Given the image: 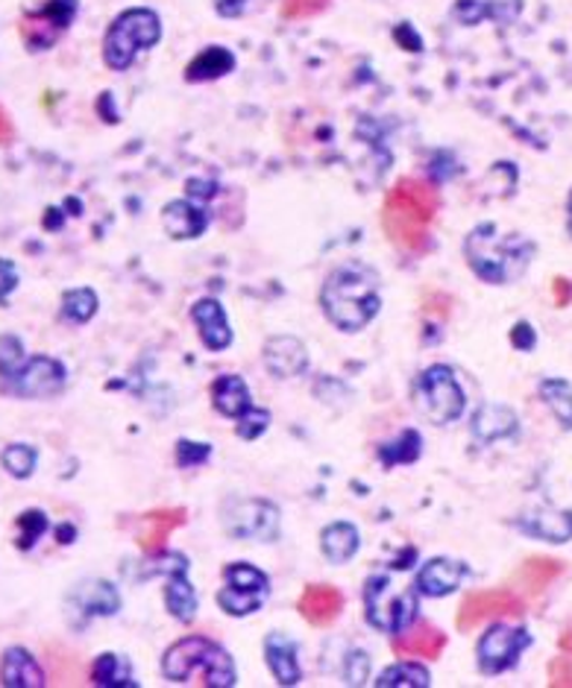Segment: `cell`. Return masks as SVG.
Returning a JSON list of instances; mask_svg holds the SVG:
<instances>
[{
    "label": "cell",
    "instance_id": "cell-1",
    "mask_svg": "<svg viewBox=\"0 0 572 688\" xmlns=\"http://www.w3.org/2000/svg\"><path fill=\"white\" fill-rule=\"evenodd\" d=\"M440 209V193L432 183L406 176L385 197L382 226L394 247L406 252H423L428 247V229Z\"/></svg>",
    "mask_w": 572,
    "mask_h": 688
},
{
    "label": "cell",
    "instance_id": "cell-2",
    "mask_svg": "<svg viewBox=\"0 0 572 688\" xmlns=\"http://www.w3.org/2000/svg\"><path fill=\"white\" fill-rule=\"evenodd\" d=\"M323 314L340 332H361L378 314V276L368 264H344L332 270L321 290Z\"/></svg>",
    "mask_w": 572,
    "mask_h": 688
},
{
    "label": "cell",
    "instance_id": "cell-3",
    "mask_svg": "<svg viewBox=\"0 0 572 688\" xmlns=\"http://www.w3.org/2000/svg\"><path fill=\"white\" fill-rule=\"evenodd\" d=\"M467 264L487 285H508L532 264L534 243L523 235H499L496 223H478L464 243Z\"/></svg>",
    "mask_w": 572,
    "mask_h": 688
},
{
    "label": "cell",
    "instance_id": "cell-4",
    "mask_svg": "<svg viewBox=\"0 0 572 688\" xmlns=\"http://www.w3.org/2000/svg\"><path fill=\"white\" fill-rule=\"evenodd\" d=\"M197 671H203V686L209 688H233L238 683L229 653L206 636H185L165 650L162 674L171 683H195Z\"/></svg>",
    "mask_w": 572,
    "mask_h": 688
},
{
    "label": "cell",
    "instance_id": "cell-5",
    "mask_svg": "<svg viewBox=\"0 0 572 688\" xmlns=\"http://www.w3.org/2000/svg\"><path fill=\"white\" fill-rule=\"evenodd\" d=\"M162 39V18L153 10L136 7L124 10L103 36V62L109 71H126L141 50H150Z\"/></svg>",
    "mask_w": 572,
    "mask_h": 688
},
{
    "label": "cell",
    "instance_id": "cell-6",
    "mask_svg": "<svg viewBox=\"0 0 572 688\" xmlns=\"http://www.w3.org/2000/svg\"><path fill=\"white\" fill-rule=\"evenodd\" d=\"M418 595L411 586L394 584L388 574H373L364 584V618L382 633L406 630L408 624L418 622Z\"/></svg>",
    "mask_w": 572,
    "mask_h": 688
},
{
    "label": "cell",
    "instance_id": "cell-7",
    "mask_svg": "<svg viewBox=\"0 0 572 688\" xmlns=\"http://www.w3.org/2000/svg\"><path fill=\"white\" fill-rule=\"evenodd\" d=\"M224 530L244 542H276L279 506L264 498H229L221 510Z\"/></svg>",
    "mask_w": 572,
    "mask_h": 688
},
{
    "label": "cell",
    "instance_id": "cell-8",
    "mask_svg": "<svg viewBox=\"0 0 572 688\" xmlns=\"http://www.w3.org/2000/svg\"><path fill=\"white\" fill-rule=\"evenodd\" d=\"M420 411L426 413L428 422L435 425H449V422L461 420L467 408L464 390L458 384L456 373L447 364H432L423 370L418 384Z\"/></svg>",
    "mask_w": 572,
    "mask_h": 688
},
{
    "label": "cell",
    "instance_id": "cell-9",
    "mask_svg": "<svg viewBox=\"0 0 572 688\" xmlns=\"http://www.w3.org/2000/svg\"><path fill=\"white\" fill-rule=\"evenodd\" d=\"M224 580L226 586L217 592V606L235 618L262 610L268 595H271L268 574L250 563H229L224 568Z\"/></svg>",
    "mask_w": 572,
    "mask_h": 688
},
{
    "label": "cell",
    "instance_id": "cell-10",
    "mask_svg": "<svg viewBox=\"0 0 572 688\" xmlns=\"http://www.w3.org/2000/svg\"><path fill=\"white\" fill-rule=\"evenodd\" d=\"M532 645V633L525 627H508V624H490L482 639L475 645V660H478V671L494 677L502 671L514 668L523 650Z\"/></svg>",
    "mask_w": 572,
    "mask_h": 688
},
{
    "label": "cell",
    "instance_id": "cell-11",
    "mask_svg": "<svg viewBox=\"0 0 572 688\" xmlns=\"http://www.w3.org/2000/svg\"><path fill=\"white\" fill-rule=\"evenodd\" d=\"M77 0H45V7L27 12L21 18V39L27 50L39 53L57 45L77 18Z\"/></svg>",
    "mask_w": 572,
    "mask_h": 688
},
{
    "label": "cell",
    "instance_id": "cell-12",
    "mask_svg": "<svg viewBox=\"0 0 572 688\" xmlns=\"http://www.w3.org/2000/svg\"><path fill=\"white\" fill-rule=\"evenodd\" d=\"M65 381H69V373H65L62 361L48 358V354H33L10 381H3V387L21 399H50V396L62 392Z\"/></svg>",
    "mask_w": 572,
    "mask_h": 688
},
{
    "label": "cell",
    "instance_id": "cell-13",
    "mask_svg": "<svg viewBox=\"0 0 572 688\" xmlns=\"http://www.w3.org/2000/svg\"><path fill=\"white\" fill-rule=\"evenodd\" d=\"M188 556L183 554H165L156 563V572L167 577L165 586V606L174 615L176 622L191 624L197 618V592L191 580H188Z\"/></svg>",
    "mask_w": 572,
    "mask_h": 688
},
{
    "label": "cell",
    "instance_id": "cell-14",
    "mask_svg": "<svg viewBox=\"0 0 572 688\" xmlns=\"http://www.w3.org/2000/svg\"><path fill=\"white\" fill-rule=\"evenodd\" d=\"M523 601L508 589H490V592H473L467 595V601L458 610V627L461 630H473L478 624L496 622L505 615H520Z\"/></svg>",
    "mask_w": 572,
    "mask_h": 688
},
{
    "label": "cell",
    "instance_id": "cell-15",
    "mask_svg": "<svg viewBox=\"0 0 572 688\" xmlns=\"http://www.w3.org/2000/svg\"><path fill=\"white\" fill-rule=\"evenodd\" d=\"M264 366L273 378H297L309 370V349L291 335L271 337L264 343Z\"/></svg>",
    "mask_w": 572,
    "mask_h": 688
},
{
    "label": "cell",
    "instance_id": "cell-16",
    "mask_svg": "<svg viewBox=\"0 0 572 688\" xmlns=\"http://www.w3.org/2000/svg\"><path fill=\"white\" fill-rule=\"evenodd\" d=\"M191 320H195L197 332H200V340L209 352H224L233 346V328H229V320H226L224 305L212 297H203L200 302H195L191 308Z\"/></svg>",
    "mask_w": 572,
    "mask_h": 688
},
{
    "label": "cell",
    "instance_id": "cell-17",
    "mask_svg": "<svg viewBox=\"0 0 572 688\" xmlns=\"http://www.w3.org/2000/svg\"><path fill=\"white\" fill-rule=\"evenodd\" d=\"M467 574H470V568L464 563L449 560V556H435L420 568L414 589L426 598H444V595L456 592Z\"/></svg>",
    "mask_w": 572,
    "mask_h": 688
},
{
    "label": "cell",
    "instance_id": "cell-18",
    "mask_svg": "<svg viewBox=\"0 0 572 688\" xmlns=\"http://www.w3.org/2000/svg\"><path fill=\"white\" fill-rule=\"evenodd\" d=\"M162 223L174 240L200 238L209 226V211H206V202L185 197V200L167 202L162 209Z\"/></svg>",
    "mask_w": 572,
    "mask_h": 688
},
{
    "label": "cell",
    "instance_id": "cell-19",
    "mask_svg": "<svg viewBox=\"0 0 572 688\" xmlns=\"http://www.w3.org/2000/svg\"><path fill=\"white\" fill-rule=\"evenodd\" d=\"M517 527L523 534L534 536V539H544V542H570L572 539V513L570 510H552V506H540V510H532L525 516L517 518Z\"/></svg>",
    "mask_w": 572,
    "mask_h": 688
},
{
    "label": "cell",
    "instance_id": "cell-20",
    "mask_svg": "<svg viewBox=\"0 0 572 688\" xmlns=\"http://www.w3.org/2000/svg\"><path fill=\"white\" fill-rule=\"evenodd\" d=\"M520 434V416L505 404H482L473 416V437L478 442L514 440Z\"/></svg>",
    "mask_w": 572,
    "mask_h": 688
},
{
    "label": "cell",
    "instance_id": "cell-21",
    "mask_svg": "<svg viewBox=\"0 0 572 688\" xmlns=\"http://www.w3.org/2000/svg\"><path fill=\"white\" fill-rule=\"evenodd\" d=\"M0 683L7 688H41L48 679L39 660L27 648L15 645V648H7L0 660Z\"/></svg>",
    "mask_w": 572,
    "mask_h": 688
},
{
    "label": "cell",
    "instance_id": "cell-22",
    "mask_svg": "<svg viewBox=\"0 0 572 688\" xmlns=\"http://www.w3.org/2000/svg\"><path fill=\"white\" fill-rule=\"evenodd\" d=\"M264 662L276 677L279 686H297L302 677L300 660H297V645L285 633H268L264 639Z\"/></svg>",
    "mask_w": 572,
    "mask_h": 688
},
{
    "label": "cell",
    "instance_id": "cell-23",
    "mask_svg": "<svg viewBox=\"0 0 572 688\" xmlns=\"http://www.w3.org/2000/svg\"><path fill=\"white\" fill-rule=\"evenodd\" d=\"M71 603L77 606L83 618H103L121 610V595L109 580H86L74 589Z\"/></svg>",
    "mask_w": 572,
    "mask_h": 688
},
{
    "label": "cell",
    "instance_id": "cell-24",
    "mask_svg": "<svg viewBox=\"0 0 572 688\" xmlns=\"http://www.w3.org/2000/svg\"><path fill=\"white\" fill-rule=\"evenodd\" d=\"M447 648V633H440L432 624H408L406 630L397 633L394 639V650L399 656H426V660H437Z\"/></svg>",
    "mask_w": 572,
    "mask_h": 688
},
{
    "label": "cell",
    "instance_id": "cell-25",
    "mask_svg": "<svg viewBox=\"0 0 572 688\" xmlns=\"http://www.w3.org/2000/svg\"><path fill=\"white\" fill-rule=\"evenodd\" d=\"M340 610H344V595L335 586H306V592L300 598V612L306 622H311L314 627H326L338 618Z\"/></svg>",
    "mask_w": 572,
    "mask_h": 688
},
{
    "label": "cell",
    "instance_id": "cell-26",
    "mask_svg": "<svg viewBox=\"0 0 572 688\" xmlns=\"http://www.w3.org/2000/svg\"><path fill=\"white\" fill-rule=\"evenodd\" d=\"M185 513L183 506H171V510H153L141 518V534H138V546L145 548L147 554H159L165 548V539L174 534L176 527L185 525Z\"/></svg>",
    "mask_w": 572,
    "mask_h": 688
},
{
    "label": "cell",
    "instance_id": "cell-27",
    "mask_svg": "<svg viewBox=\"0 0 572 688\" xmlns=\"http://www.w3.org/2000/svg\"><path fill=\"white\" fill-rule=\"evenodd\" d=\"M361 536L359 527L349 525V522H332L321 530V551L323 556L335 565L349 563L352 556L359 554Z\"/></svg>",
    "mask_w": 572,
    "mask_h": 688
},
{
    "label": "cell",
    "instance_id": "cell-28",
    "mask_svg": "<svg viewBox=\"0 0 572 688\" xmlns=\"http://www.w3.org/2000/svg\"><path fill=\"white\" fill-rule=\"evenodd\" d=\"M212 404L214 411L229 420H238L244 411H250L252 399L241 375H221L212 384Z\"/></svg>",
    "mask_w": 572,
    "mask_h": 688
},
{
    "label": "cell",
    "instance_id": "cell-29",
    "mask_svg": "<svg viewBox=\"0 0 572 688\" xmlns=\"http://www.w3.org/2000/svg\"><path fill=\"white\" fill-rule=\"evenodd\" d=\"M229 71H235V53L233 50L221 48H206L203 53H197L188 67H185V83H209V79L226 77Z\"/></svg>",
    "mask_w": 572,
    "mask_h": 688
},
{
    "label": "cell",
    "instance_id": "cell-30",
    "mask_svg": "<svg viewBox=\"0 0 572 688\" xmlns=\"http://www.w3.org/2000/svg\"><path fill=\"white\" fill-rule=\"evenodd\" d=\"M91 683L100 688H138L133 668L121 653H100L91 665Z\"/></svg>",
    "mask_w": 572,
    "mask_h": 688
},
{
    "label": "cell",
    "instance_id": "cell-31",
    "mask_svg": "<svg viewBox=\"0 0 572 688\" xmlns=\"http://www.w3.org/2000/svg\"><path fill=\"white\" fill-rule=\"evenodd\" d=\"M540 399L555 413V420L561 422V428L572 430V384L563 378H544Z\"/></svg>",
    "mask_w": 572,
    "mask_h": 688
},
{
    "label": "cell",
    "instance_id": "cell-32",
    "mask_svg": "<svg viewBox=\"0 0 572 688\" xmlns=\"http://www.w3.org/2000/svg\"><path fill=\"white\" fill-rule=\"evenodd\" d=\"M420 451H423V437H420L418 430L408 428L399 434L394 442H385L382 449H378V460H382V466L390 468V466H406V463H414L420 458Z\"/></svg>",
    "mask_w": 572,
    "mask_h": 688
},
{
    "label": "cell",
    "instance_id": "cell-33",
    "mask_svg": "<svg viewBox=\"0 0 572 688\" xmlns=\"http://www.w3.org/2000/svg\"><path fill=\"white\" fill-rule=\"evenodd\" d=\"M100 299L91 287H71L62 293V316L74 325H86L91 316L98 314Z\"/></svg>",
    "mask_w": 572,
    "mask_h": 688
},
{
    "label": "cell",
    "instance_id": "cell-34",
    "mask_svg": "<svg viewBox=\"0 0 572 688\" xmlns=\"http://www.w3.org/2000/svg\"><path fill=\"white\" fill-rule=\"evenodd\" d=\"M378 688H426L428 671L420 662H397L378 674Z\"/></svg>",
    "mask_w": 572,
    "mask_h": 688
},
{
    "label": "cell",
    "instance_id": "cell-35",
    "mask_svg": "<svg viewBox=\"0 0 572 688\" xmlns=\"http://www.w3.org/2000/svg\"><path fill=\"white\" fill-rule=\"evenodd\" d=\"M0 463L3 468L10 472L15 480H27L33 478V472H36V463H39V451L27 446V442H12L3 449L0 454Z\"/></svg>",
    "mask_w": 572,
    "mask_h": 688
},
{
    "label": "cell",
    "instance_id": "cell-36",
    "mask_svg": "<svg viewBox=\"0 0 572 688\" xmlns=\"http://www.w3.org/2000/svg\"><path fill=\"white\" fill-rule=\"evenodd\" d=\"M15 525H18V539H15V546H18V551H29V548L39 542L41 536L48 534L50 522L41 510H24Z\"/></svg>",
    "mask_w": 572,
    "mask_h": 688
},
{
    "label": "cell",
    "instance_id": "cell-37",
    "mask_svg": "<svg viewBox=\"0 0 572 688\" xmlns=\"http://www.w3.org/2000/svg\"><path fill=\"white\" fill-rule=\"evenodd\" d=\"M561 574V563L558 560H529L523 565V572L517 574L532 592H540L544 586H549V580H555Z\"/></svg>",
    "mask_w": 572,
    "mask_h": 688
},
{
    "label": "cell",
    "instance_id": "cell-38",
    "mask_svg": "<svg viewBox=\"0 0 572 688\" xmlns=\"http://www.w3.org/2000/svg\"><path fill=\"white\" fill-rule=\"evenodd\" d=\"M27 361L24 343L15 335H0V381H10Z\"/></svg>",
    "mask_w": 572,
    "mask_h": 688
},
{
    "label": "cell",
    "instance_id": "cell-39",
    "mask_svg": "<svg viewBox=\"0 0 572 688\" xmlns=\"http://www.w3.org/2000/svg\"><path fill=\"white\" fill-rule=\"evenodd\" d=\"M268 428H271V411L256 408V404H252L250 411H244L241 416L235 420V434L247 442L259 440Z\"/></svg>",
    "mask_w": 572,
    "mask_h": 688
},
{
    "label": "cell",
    "instance_id": "cell-40",
    "mask_svg": "<svg viewBox=\"0 0 572 688\" xmlns=\"http://www.w3.org/2000/svg\"><path fill=\"white\" fill-rule=\"evenodd\" d=\"M212 458V446L209 442H195V440H179L176 442V463L183 468H195L209 463Z\"/></svg>",
    "mask_w": 572,
    "mask_h": 688
},
{
    "label": "cell",
    "instance_id": "cell-41",
    "mask_svg": "<svg viewBox=\"0 0 572 688\" xmlns=\"http://www.w3.org/2000/svg\"><path fill=\"white\" fill-rule=\"evenodd\" d=\"M370 679V656L364 650H349L344 665V683L347 686H364Z\"/></svg>",
    "mask_w": 572,
    "mask_h": 688
},
{
    "label": "cell",
    "instance_id": "cell-42",
    "mask_svg": "<svg viewBox=\"0 0 572 688\" xmlns=\"http://www.w3.org/2000/svg\"><path fill=\"white\" fill-rule=\"evenodd\" d=\"M329 7V0H285L282 3V15L285 18H311V15H318Z\"/></svg>",
    "mask_w": 572,
    "mask_h": 688
},
{
    "label": "cell",
    "instance_id": "cell-43",
    "mask_svg": "<svg viewBox=\"0 0 572 688\" xmlns=\"http://www.w3.org/2000/svg\"><path fill=\"white\" fill-rule=\"evenodd\" d=\"M18 282H21L18 267H15L10 259H0V305H7V302H10V297L15 293Z\"/></svg>",
    "mask_w": 572,
    "mask_h": 688
},
{
    "label": "cell",
    "instance_id": "cell-44",
    "mask_svg": "<svg viewBox=\"0 0 572 688\" xmlns=\"http://www.w3.org/2000/svg\"><path fill=\"white\" fill-rule=\"evenodd\" d=\"M511 343L520 349V352H532L534 346H537V335H534V328L529 323H517L511 328Z\"/></svg>",
    "mask_w": 572,
    "mask_h": 688
},
{
    "label": "cell",
    "instance_id": "cell-45",
    "mask_svg": "<svg viewBox=\"0 0 572 688\" xmlns=\"http://www.w3.org/2000/svg\"><path fill=\"white\" fill-rule=\"evenodd\" d=\"M185 191L191 200H200V202H209L217 193V185L209 183V179H188L185 183Z\"/></svg>",
    "mask_w": 572,
    "mask_h": 688
},
{
    "label": "cell",
    "instance_id": "cell-46",
    "mask_svg": "<svg viewBox=\"0 0 572 688\" xmlns=\"http://www.w3.org/2000/svg\"><path fill=\"white\" fill-rule=\"evenodd\" d=\"M552 686H572V665H570V660L552 662Z\"/></svg>",
    "mask_w": 572,
    "mask_h": 688
},
{
    "label": "cell",
    "instance_id": "cell-47",
    "mask_svg": "<svg viewBox=\"0 0 572 688\" xmlns=\"http://www.w3.org/2000/svg\"><path fill=\"white\" fill-rule=\"evenodd\" d=\"M394 39L402 41V45H406V50H420V48H423V41L418 39V33L408 27V24H402L399 29H394Z\"/></svg>",
    "mask_w": 572,
    "mask_h": 688
},
{
    "label": "cell",
    "instance_id": "cell-48",
    "mask_svg": "<svg viewBox=\"0 0 572 688\" xmlns=\"http://www.w3.org/2000/svg\"><path fill=\"white\" fill-rule=\"evenodd\" d=\"M244 3L247 0H214V10H217V15H224V18H235V15L244 12Z\"/></svg>",
    "mask_w": 572,
    "mask_h": 688
},
{
    "label": "cell",
    "instance_id": "cell-49",
    "mask_svg": "<svg viewBox=\"0 0 572 688\" xmlns=\"http://www.w3.org/2000/svg\"><path fill=\"white\" fill-rule=\"evenodd\" d=\"M570 297H572L570 282H567V278H555V302H558V305H567Z\"/></svg>",
    "mask_w": 572,
    "mask_h": 688
},
{
    "label": "cell",
    "instance_id": "cell-50",
    "mask_svg": "<svg viewBox=\"0 0 572 688\" xmlns=\"http://www.w3.org/2000/svg\"><path fill=\"white\" fill-rule=\"evenodd\" d=\"M57 536H59V542H62V546H69V542H74V536H77V527H74V525H59L57 527Z\"/></svg>",
    "mask_w": 572,
    "mask_h": 688
},
{
    "label": "cell",
    "instance_id": "cell-51",
    "mask_svg": "<svg viewBox=\"0 0 572 688\" xmlns=\"http://www.w3.org/2000/svg\"><path fill=\"white\" fill-rule=\"evenodd\" d=\"M12 138V124H10V117H7V112L0 109V143H7Z\"/></svg>",
    "mask_w": 572,
    "mask_h": 688
},
{
    "label": "cell",
    "instance_id": "cell-52",
    "mask_svg": "<svg viewBox=\"0 0 572 688\" xmlns=\"http://www.w3.org/2000/svg\"><path fill=\"white\" fill-rule=\"evenodd\" d=\"M567 209H570V221H567V229H570V235H572V193H570V202H567Z\"/></svg>",
    "mask_w": 572,
    "mask_h": 688
}]
</instances>
